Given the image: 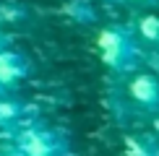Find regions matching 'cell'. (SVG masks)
<instances>
[{"mask_svg":"<svg viewBox=\"0 0 159 156\" xmlns=\"http://www.w3.org/2000/svg\"><path fill=\"white\" fill-rule=\"evenodd\" d=\"M130 3H136V5H157V0H130Z\"/></svg>","mask_w":159,"mask_h":156,"instance_id":"obj_9","label":"cell"},{"mask_svg":"<svg viewBox=\"0 0 159 156\" xmlns=\"http://www.w3.org/2000/svg\"><path fill=\"white\" fill-rule=\"evenodd\" d=\"M151 128H154V138L159 141V112L154 115V122H151Z\"/></svg>","mask_w":159,"mask_h":156,"instance_id":"obj_8","label":"cell"},{"mask_svg":"<svg viewBox=\"0 0 159 156\" xmlns=\"http://www.w3.org/2000/svg\"><path fill=\"white\" fill-rule=\"evenodd\" d=\"M128 156H159V141L154 135H128L125 138Z\"/></svg>","mask_w":159,"mask_h":156,"instance_id":"obj_5","label":"cell"},{"mask_svg":"<svg viewBox=\"0 0 159 156\" xmlns=\"http://www.w3.org/2000/svg\"><path fill=\"white\" fill-rule=\"evenodd\" d=\"M128 96L141 112H159V78L151 73H133L128 81Z\"/></svg>","mask_w":159,"mask_h":156,"instance_id":"obj_4","label":"cell"},{"mask_svg":"<svg viewBox=\"0 0 159 156\" xmlns=\"http://www.w3.org/2000/svg\"><path fill=\"white\" fill-rule=\"evenodd\" d=\"M136 37L146 44H157L159 47V13H149L143 16L136 26Z\"/></svg>","mask_w":159,"mask_h":156,"instance_id":"obj_6","label":"cell"},{"mask_svg":"<svg viewBox=\"0 0 159 156\" xmlns=\"http://www.w3.org/2000/svg\"><path fill=\"white\" fill-rule=\"evenodd\" d=\"M63 11H65V16H70L76 24H91L97 18L91 3H86V0H68Z\"/></svg>","mask_w":159,"mask_h":156,"instance_id":"obj_7","label":"cell"},{"mask_svg":"<svg viewBox=\"0 0 159 156\" xmlns=\"http://www.w3.org/2000/svg\"><path fill=\"white\" fill-rule=\"evenodd\" d=\"M16 156H65L68 141L47 125H26L16 133Z\"/></svg>","mask_w":159,"mask_h":156,"instance_id":"obj_2","label":"cell"},{"mask_svg":"<svg viewBox=\"0 0 159 156\" xmlns=\"http://www.w3.org/2000/svg\"><path fill=\"white\" fill-rule=\"evenodd\" d=\"M26 76H29V57L18 50H0V99L11 96Z\"/></svg>","mask_w":159,"mask_h":156,"instance_id":"obj_3","label":"cell"},{"mask_svg":"<svg viewBox=\"0 0 159 156\" xmlns=\"http://www.w3.org/2000/svg\"><path fill=\"white\" fill-rule=\"evenodd\" d=\"M97 50L102 63L107 65V70L123 76L133 73L141 60V50H138V37L125 26H107L99 31L97 37Z\"/></svg>","mask_w":159,"mask_h":156,"instance_id":"obj_1","label":"cell"}]
</instances>
